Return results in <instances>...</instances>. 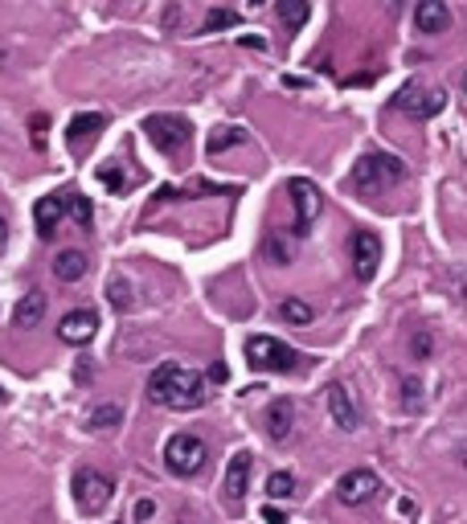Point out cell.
I'll return each instance as SVG.
<instances>
[{
	"label": "cell",
	"instance_id": "83f0119b",
	"mask_svg": "<svg viewBox=\"0 0 467 524\" xmlns=\"http://www.w3.org/2000/svg\"><path fill=\"white\" fill-rule=\"evenodd\" d=\"M410 352H414V360H427L430 352H435V336H430L427 328H419L414 340H410Z\"/></svg>",
	"mask_w": 467,
	"mask_h": 524
},
{
	"label": "cell",
	"instance_id": "e575fe53",
	"mask_svg": "<svg viewBox=\"0 0 467 524\" xmlns=\"http://www.w3.org/2000/svg\"><path fill=\"white\" fill-rule=\"evenodd\" d=\"M4 401H9V393H4V389H0V406H4Z\"/></svg>",
	"mask_w": 467,
	"mask_h": 524
},
{
	"label": "cell",
	"instance_id": "7c38bea8",
	"mask_svg": "<svg viewBox=\"0 0 467 524\" xmlns=\"http://www.w3.org/2000/svg\"><path fill=\"white\" fill-rule=\"evenodd\" d=\"M107 127V115H98V111H87V115H74L66 127V144L70 152H82V148H90L98 139V131Z\"/></svg>",
	"mask_w": 467,
	"mask_h": 524
},
{
	"label": "cell",
	"instance_id": "9c48e42d",
	"mask_svg": "<svg viewBox=\"0 0 467 524\" xmlns=\"http://www.w3.org/2000/svg\"><path fill=\"white\" fill-rule=\"evenodd\" d=\"M381 266V238L369 230H357L352 233V271H357L361 283H369Z\"/></svg>",
	"mask_w": 467,
	"mask_h": 524
},
{
	"label": "cell",
	"instance_id": "d590c367",
	"mask_svg": "<svg viewBox=\"0 0 467 524\" xmlns=\"http://www.w3.org/2000/svg\"><path fill=\"white\" fill-rule=\"evenodd\" d=\"M463 90H467V74H463Z\"/></svg>",
	"mask_w": 467,
	"mask_h": 524
},
{
	"label": "cell",
	"instance_id": "8fae6325",
	"mask_svg": "<svg viewBox=\"0 0 467 524\" xmlns=\"http://www.w3.org/2000/svg\"><path fill=\"white\" fill-rule=\"evenodd\" d=\"M66 209H70V189L66 193H49V197H41V201L33 205V222H38L41 238H54V233H58Z\"/></svg>",
	"mask_w": 467,
	"mask_h": 524
},
{
	"label": "cell",
	"instance_id": "836d02e7",
	"mask_svg": "<svg viewBox=\"0 0 467 524\" xmlns=\"http://www.w3.org/2000/svg\"><path fill=\"white\" fill-rule=\"evenodd\" d=\"M9 250V222H4V214H0V254Z\"/></svg>",
	"mask_w": 467,
	"mask_h": 524
},
{
	"label": "cell",
	"instance_id": "f1b7e54d",
	"mask_svg": "<svg viewBox=\"0 0 467 524\" xmlns=\"http://www.w3.org/2000/svg\"><path fill=\"white\" fill-rule=\"evenodd\" d=\"M98 181H103L107 189H115V193H119V189H127V176L115 173V168H103V173H98Z\"/></svg>",
	"mask_w": 467,
	"mask_h": 524
},
{
	"label": "cell",
	"instance_id": "d6986e66",
	"mask_svg": "<svg viewBox=\"0 0 467 524\" xmlns=\"http://www.w3.org/2000/svg\"><path fill=\"white\" fill-rule=\"evenodd\" d=\"M82 275H87V254H82V250H62L58 258H54V279L78 283Z\"/></svg>",
	"mask_w": 467,
	"mask_h": 524
},
{
	"label": "cell",
	"instance_id": "6da1fadb",
	"mask_svg": "<svg viewBox=\"0 0 467 524\" xmlns=\"http://www.w3.org/2000/svg\"><path fill=\"white\" fill-rule=\"evenodd\" d=\"M148 398L165 410H197V406H205L209 389H205L201 373L185 369V365H176V360H165V365H156L152 377H148Z\"/></svg>",
	"mask_w": 467,
	"mask_h": 524
},
{
	"label": "cell",
	"instance_id": "ffe728a7",
	"mask_svg": "<svg viewBox=\"0 0 467 524\" xmlns=\"http://www.w3.org/2000/svg\"><path fill=\"white\" fill-rule=\"evenodd\" d=\"M242 127H217L214 136H209V144H205V152L209 156H217V152H230V148H238L242 144Z\"/></svg>",
	"mask_w": 467,
	"mask_h": 524
},
{
	"label": "cell",
	"instance_id": "f546056e",
	"mask_svg": "<svg viewBox=\"0 0 467 524\" xmlns=\"http://www.w3.org/2000/svg\"><path fill=\"white\" fill-rule=\"evenodd\" d=\"M267 254H271V258L279 262V266H287V262H292V250H287V246H283L279 238H271V242H267Z\"/></svg>",
	"mask_w": 467,
	"mask_h": 524
},
{
	"label": "cell",
	"instance_id": "ac0fdd59",
	"mask_svg": "<svg viewBox=\"0 0 467 524\" xmlns=\"http://www.w3.org/2000/svg\"><path fill=\"white\" fill-rule=\"evenodd\" d=\"M41 316H46V292H30V295H21L17 311H13V324L25 332V328H38Z\"/></svg>",
	"mask_w": 467,
	"mask_h": 524
},
{
	"label": "cell",
	"instance_id": "44dd1931",
	"mask_svg": "<svg viewBox=\"0 0 467 524\" xmlns=\"http://www.w3.org/2000/svg\"><path fill=\"white\" fill-rule=\"evenodd\" d=\"M308 4L303 0H279V21L287 25V30H300L303 21H308Z\"/></svg>",
	"mask_w": 467,
	"mask_h": 524
},
{
	"label": "cell",
	"instance_id": "5b68a950",
	"mask_svg": "<svg viewBox=\"0 0 467 524\" xmlns=\"http://www.w3.org/2000/svg\"><path fill=\"white\" fill-rule=\"evenodd\" d=\"M189 131H193V127H189V119H181V115H148L144 119L148 144H152L156 152H165V156L185 152Z\"/></svg>",
	"mask_w": 467,
	"mask_h": 524
},
{
	"label": "cell",
	"instance_id": "603a6c76",
	"mask_svg": "<svg viewBox=\"0 0 467 524\" xmlns=\"http://www.w3.org/2000/svg\"><path fill=\"white\" fill-rule=\"evenodd\" d=\"M267 495H271V500H292L295 495V476L292 471H275V476L267 479Z\"/></svg>",
	"mask_w": 467,
	"mask_h": 524
},
{
	"label": "cell",
	"instance_id": "4dcf8cb0",
	"mask_svg": "<svg viewBox=\"0 0 467 524\" xmlns=\"http://www.w3.org/2000/svg\"><path fill=\"white\" fill-rule=\"evenodd\" d=\"M263 520H267V524H287V512H279V508L267 504V508H263Z\"/></svg>",
	"mask_w": 467,
	"mask_h": 524
},
{
	"label": "cell",
	"instance_id": "d6a6232c",
	"mask_svg": "<svg viewBox=\"0 0 467 524\" xmlns=\"http://www.w3.org/2000/svg\"><path fill=\"white\" fill-rule=\"evenodd\" d=\"M41 131H46V115H33V144L41 148Z\"/></svg>",
	"mask_w": 467,
	"mask_h": 524
},
{
	"label": "cell",
	"instance_id": "4316f807",
	"mask_svg": "<svg viewBox=\"0 0 467 524\" xmlns=\"http://www.w3.org/2000/svg\"><path fill=\"white\" fill-rule=\"evenodd\" d=\"M119 418H123V414H119V406H98L95 414H90V427H95V430H111V427H119Z\"/></svg>",
	"mask_w": 467,
	"mask_h": 524
},
{
	"label": "cell",
	"instance_id": "2e32d148",
	"mask_svg": "<svg viewBox=\"0 0 467 524\" xmlns=\"http://www.w3.org/2000/svg\"><path fill=\"white\" fill-rule=\"evenodd\" d=\"M328 414H332V422L341 430H357L361 427V414H357V406H352V398H349V389L344 385H328Z\"/></svg>",
	"mask_w": 467,
	"mask_h": 524
},
{
	"label": "cell",
	"instance_id": "4fadbf2b",
	"mask_svg": "<svg viewBox=\"0 0 467 524\" xmlns=\"http://www.w3.org/2000/svg\"><path fill=\"white\" fill-rule=\"evenodd\" d=\"M98 328V316L90 308H78V311H66L58 320V336L66 340V344H87L90 336H95Z\"/></svg>",
	"mask_w": 467,
	"mask_h": 524
},
{
	"label": "cell",
	"instance_id": "9a60e30c",
	"mask_svg": "<svg viewBox=\"0 0 467 524\" xmlns=\"http://www.w3.org/2000/svg\"><path fill=\"white\" fill-rule=\"evenodd\" d=\"M295 430V406L292 398H275L271 406H267V435L275 438V443H287Z\"/></svg>",
	"mask_w": 467,
	"mask_h": 524
},
{
	"label": "cell",
	"instance_id": "e0dca14e",
	"mask_svg": "<svg viewBox=\"0 0 467 524\" xmlns=\"http://www.w3.org/2000/svg\"><path fill=\"white\" fill-rule=\"evenodd\" d=\"M414 25L419 33H447L451 30V9L443 0H422L419 9H414Z\"/></svg>",
	"mask_w": 467,
	"mask_h": 524
},
{
	"label": "cell",
	"instance_id": "3957f363",
	"mask_svg": "<svg viewBox=\"0 0 467 524\" xmlns=\"http://www.w3.org/2000/svg\"><path fill=\"white\" fill-rule=\"evenodd\" d=\"M246 360L259 373H295L300 369V352L275 336H250L246 340Z\"/></svg>",
	"mask_w": 467,
	"mask_h": 524
},
{
	"label": "cell",
	"instance_id": "1f68e13d",
	"mask_svg": "<svg viewBox=\"0 0 467 524\" xmlns=\"http://www.w3.org/2000/svg\"><path fill=\"white\" fill-rule=\"evenodd\" d=\"M148 516H156V504H152V500H140V504H136V520H148Z\"/></svg>",
	"mask_w": 467,
	"mask_h": 524
},
{
	"label": "cell",
	"instance_id": "7402d4cb",
	"mask_svg": "<svg viewBox=\"0 0 467 524\" xmlns=\"http://www.w3.org/2000/svg\"><path fill=\"white\" fill-rule=\"evenodd\" d=\"M279 316L287 324H300V328H303V324H311V316H316V311H311V303H303V300H283L279 303Z\"/></svg>",
	"mask_w": 467,
	"mask_h": 524
},
{
	"label": "cell",
	"instance_id": "30bf717a",
	"mask_svg": "<svg viewBox=\"0 0 467 524\" xmlns=\"http://www.w3.org/2000/svg\"><path fill=\"white\" fill-rule=\"evenodd\" d=\"M378 476L373 471H365V467H357V471H349V476H341V484H336V495H341V504L349 508H361L369 504L373 495H378Z\"/></svg>",
	"mask_w": 467,
	"mask_h": 524
},
{
	"label": "cell",
	"instance_id": "8992f818",
	"mask_svg": "<svg viewBox=\"0 0 467 524\" xmlns=\"http://www.w3.org/2000/svg\"><path fill=\"white\" fill-rule=\"evenodd\" d=\"M205 459H209V447L197 435H173L165 443V467L173 476H197Z\"/></svg>",
	"mask_w": 467,
	"mask_h": 524
},
{
	"label": "cell",
	"instance_id": "5bb4252c",
	"mask_svg": "<svg viewBox=\"0 0 467 524\" xmlns=\"http://www.w3.org/2000/svg\"><path fill=\"white\" fill-rule=\"evenodd\" d=\"M250 471H254V459L246 455V451H238V455L230 459V467H225V487H222L230 504H238V500L246 495V487H250Z\"/></svg>",
	"mask_w": 467,
	"mask_h": 524
},
{
	"label": "cell",
	"instance_id": "cb8c5ba5",
	"mask_svg": "<svg viewBox=\"0 0 467 524\" xmlns=\"http://www.w3.org/2000/svg\"><path fill=\"white\" fill-rule=\"evenodd\" d=\"M234 25H238V13H234V9H209V13H205V25H201V33L234 30Z\"/></svg>",
	"mask_w": 467,
	"mask_h": 524
},
{
	"label": "cell",
	"instance_id": "277c9868",
	"mask_svg": "<svg viewBox=\"0 0 467 524\" xmlns=\"http://www.w3.org/2000/svg\"><path fill=\"white\" fill-rule=\"evenodd\" d=\"M70 492H74V504L82 508V512H87V516H98L103 508L111 504V495H115V484H111V476L95 471V467H78V471H74V484H70Z\"/></svg>",
	"mask_w": 467,
	"mask_h": 524
},
{
	"label": "cell",
	"instance_id": "ba28073f",
	"mask_svg": "<svg viewBox=\"0 0 467 524\" xmlns=\"http://www.w3.org/2000/svg\"><path fill=\"white\" fill-rule=\"evenodd\" d=\"M287 193H292V205H295V233L303 238V233L316 225V217H320L324 197H320V189L311 185V181H303V176L287 181Z\"/></svg>",
	"mask_w": 467,
	"mask_h": 524
},
{
	"label": "cell",
	"instance_id": "484cf974",
	"mask_svg": "<svg viewBox=\"0 0 467 524\" xmlns=\"http://www.w3.org/2000/svg\"><path fill=\"white\" fill-rule=\"evenodd\" d=\"M70 217H74L82 230H90V222H95V205L87 201V197H78V193H70Z\"/></svg>",
	"mask_w": 467,
	"mask_h": 524
},
{
	"label": "cell",
	"instance_id": "52a82bcc",
	"mask_svg": "<svg viewBox=\"0 0 467 524\" xmlns=\"http://www.w3.org/2000/svg\"><path fill=\"white\" fill-rule=\"evenodd\" d=\"M443 103H447V95H443V90L419 87V82H410V87H402L398 95H394V107H398L402 115H410V119L438 115V111H443Z\"/></svg>",
	"mask_w": 467,
	"mask_h": 524
},
{
	"label": "cell",
	"instance_id": "d4e9b609",
	"mask_svg": "<svg viewBox=\"0 0 467 524\" xmlns=\"http://www.w3.org/2000/svg\"><path fill=\"white\" fill-rule=\"evenodd\" d=\"M107 300L115 303V311H132V283H127V279H111L107 283Z\"/></svg>",
	"mask_w": 467,
	"mask_h": 524
},
{
	"label": "cell",
	"instance_id": "7a4b0ae2",
	"mask_svg": "<svg viewBox=\"0 0 467 524\" xmlns=\"http://www.w3.org/2000/svg\"><path fill=\"white\" fill-rule=\"evenodd\" d=\"M406 176V165H402L398 156L389 152H365L352 165L349 173V185L357 189V193H386V189H394Z\"/></svg>",
	"mask_w": 467,
	"mask_h": 524
}]
</instances>
